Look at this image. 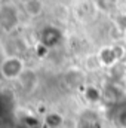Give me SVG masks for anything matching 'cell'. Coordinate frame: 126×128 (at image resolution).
Masks as SVG:
<instances>
[{
  "mask_svg": "<svg viewBox=\"0 0 126 128\" xmlns=\"http://www.w3.org/2000/svg\"><path fill=\"white\" fill-rule=\"evenodd\" d=\"M24 72H25L24 70V63L18 57H7L0 64V73H1V76L4 79H9V80L19 79Z\"/></svg>",
  "mask_w": 126,
  "mask_h": 128,
  "instance_id": "cell-1",
  "label": "cell"
},
{
  "mask_svg": "<svg viewBox=\"0 0 126 128\" xmlns=\"http://www.w3.org/2000/svg\"><path fill=\"white\" fill-rule=\"evenodd\" d=\"M19 24L18 10L10 4L0 6V28L4 32H12Z\"/></svg>",
  "mask_w": 126,
  "mask_h": 128,
  "instance_id": "cell-2",
  "label": "cell"
},
{
  "mask_svg": "<svg viewBox=\"0 0 126 128\" xmlns=\"http://www.w3.org/2000/svg\"><path fill=\"white\" fill-rule=\"evenodd\" d=\"M123 55H125V49L122 46H107L99 51L98 58L102 66L113 67L114 64H117L123 58Z\"/></svg>",
  "mask_w": 126,
  "mask_h": 128,
  "instance_id": "cell-3",
  "label": "cell"
},
{
  "mask_svg": "<svg viewBox=\"0 0 126 128\" xmlns=\"http://www.w3.org/2000/svg\"><path fill=\"white\" fill-rule=\"evenodd\" d=\"M61 40H63V33L54 26H48L40 32V45H43L48 49L57 46Z\"/></svg>",
  "mask_w": 126,
  "mask_h": 128,
  "instance_id": "cell-4",
  "label": "cell"
},
{
  "mask_svg": "<svg viewBox=\"0 0 126 128\" xmlns=\"http://www.w3.org/2000/svg\"><path fill=\"white\" fill-rule=\"evenodd\" d=\"M24 10L28 16L36 18V16L42 15V12H43V2L42 0H25Z\"/></svg>",
  "mask_w": 126,
  "mask_h": 128,
  "instance_id": "cell-5",
  "label": "cell"
},
{
  "mask_svg": "<svg viewBox=\"0 0 126 128\" xmlns=\"http://www.w3.org/2000/svg\"><path fill=\"white\" fill-rule=\"evenodd\" d=\"M83 80H85V74L80 70H70L67 74V82L71 86H80L83 85Z\"/></svg>",
  "mask_w": 126,
  "mask_h": 128,
  "instance_id": "cell-6",
  "label": "cell"
},
{
  "mask_svg": "<svg viewBox=\"0 0 126 128\" xmlns=\"http://www.w3.org/2000/svg\"><path fill=\"white\" fill-rule=\"evenodd\" d=\"M113 122L117 128H126V106H119L113 115Z\"/></svg>",
  "mask_w": 126,
  "mask_h": 128,
  "instance_id": "cell-7",
  "label": "cell"
},
{
  "mask_svg": "<svg viewBox=\"0 0 126 128\" xmlns=\"http://www.w3.org/2000/svg\"><path fill=\"white\" fill-rule=\"evenodd\" d=\"M63 121H64L63 116L60 113H55V112L48 113L46 118H45V124H46V127H49V128H58L63 124Z\"/></svg>",
  "mask_w": 126,
  "mask_h": 128,
  "instance_id": "cell-8",
  "label": "cell"
},
{
  "mask_svg": "<svg viewBox=\"0 0 126 128\" xmlns=\"http://www.w3.org/2000/svg\"><path fill=\"white\" fill-rule=\"evenodd\" d=\"M80 124H82V128H98L99 121H98V116H95L92 112H91V118H89V112H86L82 116Z\"/></svg>",
  "mask_w": 126,
  "mask_h": 128,
  "instance_id": "cell-9",
  "label": "cell"
},
{
  "mask_svg": "<svg viewBox=\"0 0 126 128\" xmlns=\"http://www.w3.org/2000/svg\"><path fill=\"white\" fill-rule=\"evenodd\" d=\"M95 4L101 12H113L117 8V0H95Z\"/></svg>",
  "mask_w": 126,
  "mask_h": 128,
  "instance_id": "cell-10",
  "label": "cell"
},
{
  "mask_svg": "<svg viewBox=\"0 0 126 128\" xmlns=\"http://www.w3.org/2000/svg\"><path fill=\"white\" fill-rule=\"evenodd\" d=\"M85 98L88 101H91V103H96V101H99L102 98V92L98 88H95V86H86V90H85Z\"/></svg>",
  "mask_w": 126,
  "mask_h": 128,
  "instance_id": "cell-11",
  "label": "cell"
},
{
  "mask_svg": "<svg viewBox=\"0 0 126 128\" xmlns=\"http://www.w3.org/2000/svg\"><path fill=\"white\" fill-rule=\"evenodd\" d=\"M114 22H116V27H117L120 32H126V12H120V14H117Z\"/></svg>",
  "mask_w": 126,
  "mask_h": 128,
  "instance_id": "cell-12",
  "label": "cell"
},
{
  "mask_svg": "<svg viewBox=\"0 0 126 128\" xmlns=\"http://www.w3.org/2000/svg\"><path fill=\"white\" fill-rule=\"evenodd\" d=\"M0 2H1V0H0Z\"/></svg>",
  "mask_w": 126,
  "mask_h": 128,
  "instance_id": "cell-13",
  "label": "cell"
}]
</instances>
